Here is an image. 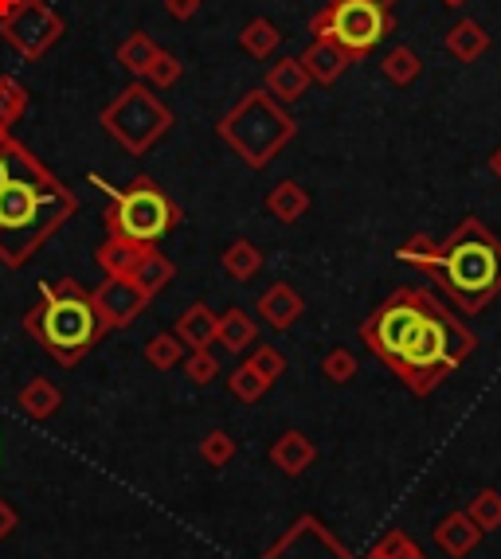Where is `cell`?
I'll use <instances>...</instances> for the list:
<instances>
[{
	"mask_svg": "<svg viewBox=\"0 0 501 559\" xmlns=\"http://www.w3.org/2000/svg\"><path fill=\"white\" fill-rule=\"evenodd\" d=\"M134 282L141 285V294L149 297V302H153V297L161 294V290H165L168 282H173V278H177V266L168 263L165 255H161L158 246H146V251H141V258H138V266H134Z\"/></svg>",
	"mask_w": 501,
	"mask_h": 559,
	"instance_id": "obj_19",
	"label": "cell"
},
{
	"mask_svg": "<svg viewBox=\"0 0 501 559\" xmlns=\"http://www.w3.org/2000/svg\"><path fill=\"white\" fill-rule=\"evenodd\" d=\"M364 559H427V556H423V548L415 544L412 536H408V532L392 529V532H384V536L376 539Z\"/></svg>",
	"mask_w": 501,
	"mask_h": 559,
	"instance_id": "obj_32",
	"label": "cell"
},
{
	"mask_svg": "<svg viewBox=\"0 0 501 559\" xmlns=\"http://www.w3.org/2000/svg\"><path fill=\"white\" fill-rule=\"evenodd\" d=\"M266 388H271V380H266V376H259V368H255L251 360H243V364L236 368V372L227 376V392L236 395L239 403H247V407L263 399Z\"/></svg>",
	"mask_w": 501,
	"mask_h": 559,
	"instance_id": "obj_30",
	"label": "cell"
},
{
	"mask_svg": "<svg viewBox=\"0 0 501 559\" xmlns=\"http://www.w3.org/2000/svg\"><path fill=\"white\" fill-rule=\"evenodd\" d=\"M380 71H384V79L392 82V87H412L415 79H419V71H423V60L415 55V48H392L388 55H384V63H380Z\"/></svg>",
	"mask_w": 501,
	"mask_h": 559,
	"instance_id": "obj_26",
	"label": "cell"
},
{
	"mask_svg": "<svg viewBox=\"0 0 501 559\" xmlns=\"http://www.w3.org/2000/svg\"><path fill=\"white\" fill-rule=\"evenodd\" d=\"M310 75H305L302 60H278L266 67L263 75V90L271 94L275 102H283V106H290V102H298L310 90Z\"/></svg>",
	"mask_w": 501,
	"mask_h": 559,
	"instance_id": "obj_17",
	"label": "cell"
},
{
	"mask_svg": "<svg viewBox=\"0 0 501 559\" xmlns=\"http://www.w3.org/2000/svg\"><path fill=\"white\" fill-rule=\"evenodd\" d=\"M466 517L478 524L486 536L501 529V490H478L466 505Z\"/></svg>",
	"mask_w": 501,
	"mask_h": 559,
	"instance_id": "obj_31",
	"label": "cell"
},
{
	"mask_svg": "<svg viewBox=\"0 0 501 559\" xmlns=\"http://www.w3.org/2000/svg\"><path fill=\"white\" fill-rule=\"evenodd\" d=\"M447 51H451L459 63H478L486 51H490V31L481 28L478 21H459L447 31Z\"/></svg>",
	"mask_w": 501,
	"mask_h": 559,
	"instance_id": "obj_20",
	"label": "cell"
},
{
	"mask_svg": "<svg viewBox=\"0 0 501 559\" xmlns=\"http://www.w3.org/2000/svg\"><path fill=\"white\" fill-rule=\"evenodd\" d=\"M180 368H185L188 383H197V388H208L212 380H220V360L212 356V348H192V353H185Z\"/></svg>",
	"mask_w": 501,
	"mask_h": 559,
	"instance_id": "obj_34",
	"label": "cell"
},
{
	"mask_svg": "<svg viewBox=\"0 0 501 559\" xmlns=\"http://www.w3.org/2000/svg\"><path fill=\"white\" fill-rule=\"evenodd\" d=\"M442 4H451V9H459V4H466V0H442Z\"/></svg>",
	"mask_w": 501,
	"mask_h": 559,
	"instance_id": "obj_42",
	"label": "cell"
},
{
	"mask_svg": "<svg viewBox=\"0 0 501 559\" xmlns=\"http://www.w3.org/2000/svg\"><path fill=\"white\" fill-rule=\"evenodd\" d=\"M259 559H364L317 517H298Z\"/></svg>",
	"mask_w": 501,
	"mask_h": 559,
	"instance_id": "obj_10",
	"label": "cell"
},
{
	"mask_svg": "<svg viewBox=\"0 0 501 559\" xmlns=\"http://www.w3.org/2000/svg\"><path fill=\"white\" fill-rule=\"evenodd\" d=\"M361 341L412 395H431L478 348L471 325L419 285L384 297L361 321Z\"/></svg>",
	"mask_w": 501,
	"mask_h": 559,
	"instance_id": "obj_1",
	"label": "cell"
},
{
	"mask_svg": "<svg viewBox=\"0 0 501 559\" xmlns=\"http://www.w3.org/2000/svg\"><path fill=\"white\" fill-rule=\"evenodd\" d=\"M200 458H204L212 470H224L227 461L236 458V439H231L227 431L204 434V439H200Z\"/></svg>",
	"mask_w": 501,
	"mask_h": 559,
	"instance_id": "obj_35",
	"label": "cell"
},
{
	"mask_svg": "<svg viewBox=\"0 0 501 559\" xmlns=\"http://www.w3.org/2000/svg\"><path fill=\"white\" fill-rule=\"evenodd\" d=\"M396 258L427 270L462 314H481L501 294V239L474 216L462 219L442 243L412 236L400 243Z\"/></svg>",
	"mask_w": 501,
	"mask_h": 559,
	"instance_id": "obj_2",
	"label": "cell"
},
{
	"mask_svg": "<svg viewBox=\"0 0 501 559\" xmlns=\"http://www.w3.org/2000/svg\"><path fill=\"white\" fill-rule=\"evenodd\" d=\"M481 536L486 532L474 524L466 512H447V517L435 524V532H431V539H435V548L442 551V556H451V559H466L474 548L481 544Z\"/></svg>",
	"mask_w": 501,
	"mask_h": 559,
	"instance_id": "obj_13",
	"label": "cell"
},
{
	"mask_svg": "<svg viewBox=\"0 0 501 559\" xmlns=\"http://www.w3.org/2000/svg\"><path fill=\"white\" fill-rule=\"evenodd\" d=\"M165 12L168 16H173V21H192V16H197L200 12V0H165Z\"/></svg>",
	"mask_w": 501,
	"mask_h": 559,
	"instance_id": "obj_38",
	"label": "cell"
},
{
	"mask_svg": "<svg viewBox=\"0 0 501 559\" xmlns=\"http://www.w3.org/2000/svg\"><path fill=\"white\" fill-rule=\"evenodd\" d=\"M384 4H388V9H392V0H384Z\"/></svg>",
	"mask_w": 501,
	"mask_h": 559,
	"instance_id": "obj_43",
	"label": "cell"
},
{
	"mask_svg": "<svg viewBox=\"0 0 501 559\" xmlns=\"http://www.w3.org/2000/svg\"><path fill=\"white\" fill-rule=\"evenodd\" d=\"M255 314L263 317L275 333H286V329H295L298 317L305 314V302L290 282H275L271 290H263V297H259V305H255Z\"/></svg>",
	"mask_w": 501,
	"mask_h": 559,
	"instance_id": "obj_12",
	"label": "cell"
},
{
	"mask_svg": "<svg viewBox=\"0 0 501 559\" xmlns=\"http://www.w3.org/2000/svg\"><path fill=\"white\" fill-rule=\"evenodd\" d=\"M153 55H158V43H153L149 31H134V36H126V40L118 43V63L129 71V75H138V79L146 75Z\"/></svg>",
	"mask_w": 501,
	"mask_h": 559,
	"instance_id": "obj_28",
	"label": "cell"
},
{
	"mask_svg": "<svg viewBox=\"0 0 501 559\" xmlns=\"http://www.w3.org/2000/svg\"><path fill=\"white\" fill-rule=\"evenodd\" d=\"M283 43V31L275 28V21H266V16H255V21H247L239 28V48L251 55V60H271Z\"/></svg>",
	"mask_w": 501,
	"mask_h": 559,
	"instance_id": "obj_24",
	"label": "cell"
},
{
	"mask_svg": "<svg viewBox=\"0 0 501 559\" xmlns=\"http://www.w3.org/2000/svg\"><path fill=\"white\" fill-rule=\"evenodd\" d=\"M263 263H266L263 251H259L251 239H236V243H231L224 255H220V266H224V270L236 278V282H251V278L263 270Z\"/></svg>",
	"mask_w": 501,
	"mask_h": 559,
	"instance_id": "obj_25",
	"label": "cell"
},
{
	"mask_svg": "<svg viewBox=\"0 0 501 559\" xmlns=\"http://www.w3.org/2000/svg\"><path fill=\"white\" fill-rule=\"evenodd\" d=\"M322 376L329 383H349L356 376V356L349 353V348H329V353L322 356Z\"/></svg>",
	"mask_w": 501,
	"mask_h": 559,
	"instance_id": "obj_36",
	"label": "cell"
},
{
	"mask_svg": "<svg viewBox=\"0 0 501 559\" xmlns=\"http://www.w3.org/2000/svg\"><path fill=\"white\" fill-rule=\"evenodd\" d=\"M24 333L60 368H75L107 336V325L75 278H48L40 282V302L24 314Z\"/></svg>",
	"mask_w": 501,
	"mask_h": 559,
	"instance_id": "obj_4",
	"label": "cell"
},
{
	"mask_svg": "<svg viewBox=\"0 0 501 559\" xmlns=\"http://www.w3.org/2000/svg\"><path fill=\"white\" fill-rule=\"evenodd\" d=\"M24 0H0V21H4V16H12V12L21 9Z\"/></svg>",
	"mask_w": 501,
	"mask_h": 559,
	"instance_id": "obj_40",
	"label": "cell"
},
{
	"mask_svg": "<svg viewBox=\"0 0 501 559\" xmlns=\"http://www.w3.org/2000/svg\"><path fill=\"white\" fill-rule=\"evenodd\" d=\"M79 196L63 185L36 153L21 161L12 180L0 188V266L21 270L71 216Z\"/></svg>",
	"mask_w": 501,
	"mask_h": 559,
	"instance_id": "obj_3",
	"label": "cell"
},
{
	"mask_svg": "<svg viewBox=\"0 0 501 559\" xmlns=\"http://www.w3.org/2000/svg\"><path fill=\"white\" fill-rule=\"evenodd\" d=\"M16 529H21V512L12 509L9 500H0V539H9Z\"/></svg>",
	"mask_w": 501,
	"mask_h": 559,
	"instance_id": "obj_39",
	"label": "cell"
},
{
	"mask_svg": "<svg viewBox=\"0 0 501 559\" xmlns=\"http://www.w3.org/2000/svg\"><path fill=\"white\" fill-rule=\"evenodd\" d=\"M102 129L126 149L129 157H146L173 129V110L161 102V94L149 82H129L118 99H110L99 114Z\"/></svg>",
	"mask_w": 501,
	"mask_h": 559,
	"instance_id": "obj_7",
	"label": "cell"
},
{
	"mask_svg": "<svg viewBox=\"0 0 501 559\" xmlns=\"http://www.w3.org/2000/svg\"><path fill=\"white\" fill-rule=\"evenodd\" d=\"M251 364H255L259 376H266L271 383H275L278 376H286V356L278 353V348H271V344H259V348H251Z\"/></svg>",
	"mask_w": 501,
	"mask_h": 559,
	"instance_id": "obj_37",
	"label": "cell"
},
{
	"mask_svg": "<svg viewBox=\"0 0 501 559\" xmlns=\"http://www.w3.org/2000/svg\"><path fill=\"white\" fill-rule=\"evenodd\" d=\"M16 407H21L24 415H28L32 422H43L51 419V415L63 407V392L55 388L51 380H32L28 388H21V395H16Z\"/></svg>",
	"mask_w": 501,
	"mask_h": 559,
	"instance_id": "obj_21",
	"label": "cell"
},
{
	"mask_svg": "<svg viewBox=\"0 0 501 559\" xmlns=\"http://www.w3.org/2000/svg\"><path fill=\"white\" fill-rule=\"evenodd\" d=\"M185 75V63L173 55V51H165V48H158V55H153V63L146 67V75H141V82H149L153 90H165V87H173V82Z\"/></svg>",
	"mask_w": 501,
	"mask_h": 559,
	"instance_id": "obj_33",
	"label": "cell"
},
{
	"mask_svg": "<svg viewBox=\"0 0 501 559\" xmlns=\"http://www.w3.org/2000/svg\"><path fill=\"white\" fill-rule=\"evenodd\" d=\"M90 185H99L110 196L107 207V231L118 239H129L138 246H158L165 236L180 227V207L161 192L153 177H134L126 188L110 185L99 173H90Z\"/></svg>",
	"mask_w": 501,
	"mask_h": 559,
	"instance_id": "obj_6",
	"label": "cell"
},
{
	"mask_svg": "<svg viewBox=\"0 0 501 559\" xmlns=\"http://www.w3.org/2000/svg\"><path fill=\"white\" fill-rule=\"evenodd\" d=\"M490 173H493V177L501 180V145H498V149H493V153H490Z\"/></svg>",
	"mask_w": 501,
	"mask_h": 559,
	"instance_id": "obj_41",
	"label": "cell"
},
{
	"mask_svg": "<svg viewBox=\"0 0 501 559\" xmlns=\"http://www.w3.org/2000/svg\"><path fill=\"white\" fill-rule=\"evenodd\" d=\"M28 102H32L28 87L16 75H0V126L4 129L16 126L28 114Z\"/></svg>",
	"mask_w": 501,
	"mask_h": 559,
	"instance_id": "obj_27",
	"label": "cell"
},
{
	"mask_svg": "<svg viewBox=\"0 0 501 559\" xmlns=\"http://www.w3.org/2000/svg\"><path fill=\"white\" fill-rule=\"evenodd\" d=\"M63 31H67V21L51 9L48 0H24L12 16L0 21V40L28 63L43 60V55L63 40Z\"/></svg>",
	"mask_w": 501,
	"mask_h": 559,
	"instance_id": "obj_9",
	"label": "cell"
},
{
	"mask_svg": "<svg viewBox=\"0 0 501 559\" xmlns=\"http://www.w3.org/2000/svg\"><path fill=\"white\" fill-rule=\"evenodd\" d=\"M90 302H95V309H99L102 325L110 329H126V325H134L141 314H146L149 297L141 294V285L134 282V278H110L107 282L95 285V294H90Z\"/></svg>",
	"mask_w": 501,
	"mask_h": 559,
	"instance_id": "obj_11",
	"label": "cell"
},
{
	"mask_svg": "<svg viewBox=\"0 0 501 559\" xmlns=\"http://www.w3.org/2000/svg\"><path fill=\"white\" fill-rule=\"evenodd\" d=\"M266 216H275L278 224H298L310 212V192L298 180H278L263 200Z\"/></svg>",
	"mask_w": 501,
	"mask_h": 559,
	"instance_id": "obj_18",
	"label": "cell"
},
{
	"mask_svg": "<svg viewBox=\"0 0 501 559\" xmlns=\"http://www.w3.org/2000/svg\"><path fill=\"white\" fill-rule=\"evenodd\" d=\"M220 344H224L227 353H247L251 344H259V325L255 317L247 314V309H239V305H231L224 317H220Z\"/></svg>",
	"mask_w": 501,
	"mask_h": 559,
	"instance_id": "obj_23",
	"label": "cell"
},
{
	"mask_svg": "<svg viewBox=\"0 0 501 559\" xmlns=\"http://www.w3.org/2000/svg\"><path fill=\"white\" fill-rule=\"evenodd\" d=\"M185 353L188 348L177 341V333H153L146 341V364L149 368H158V372H173V368H180Z\"/></svg>",
	"mask_w": 501,
	"mask_h": 559,
	"instance_id": "obj_29",
	"label": "cell"
},
{
	"mask_svg": "<svg viewBox=\"0 0 501 559\" xmlns=\"http://www.w3.org/2000/svg\"><path fill=\"white\" fill-rule=\"evenodd\" d=\"M302 60V67H305V75L314 82H322V87H329V82H337L345 75V71L353 67V55L345 48H337L334 40H310V48L298 55Z\"/></svg>",
	"mask_w": 501,
	"mask_h": 559,
	"instance_id": "obj_14",
	"label": "cell"
},
{
	"mask_svg": "<svg viewBox=\"0 0 501 559\" xmlns=\"http://www.w3.org/2000/svg\"><path fill=\"white\" fill-rule=\"evenodd\" d=\"M216 134L251 173H263L298 138V122L266 90H247L243 99L216 122Z\"/></svg>",
	"mask_w": 501,
	"mask_h": 559,
	"instance_id": "obj_5",
	"label": "cell"
},
{
	"mask_svg": "<svg viewBox=\"0 0 501 559\" xmlns=\"http://www.w3.org/2000/svg\"><path fill=\"white\" fill-rule=\"evenodd\" d=\"M266 458H271V466L283 470L286 478H302V473L317 461V446L305 439L302 431H283L275 442H271Z\"/></svg>",
	"mask_w": 501,
	"mask_h": 559,
	"instance_id": "obj_16",
	"label": "cell"
},
{
	"mask_svg": "<svg viewBox=\"0 0 501 559\" xmlns=\"http://www.w3.org/2000/svg\"><path fill=\"white\" fill-rule=\"evenodd\" d=\"M314 40H334L353 60H364L392 31V9L384 0H329L310 16Z\"/></svg>",
	"mask_w": 501,
	"mask_h": 559,
	"instance_id": "obj_8",
	"label": "cell"
},
{
	"mask_svg": "<svg viewBox=\"0 0 501 559\" xmlns=\"http://www.w3.org/2000/svg\"><path fill=\"white\" fill-rule=\"evenodd\" d=\"M141 251H146V246L129 243V239L107 236V243H102L99 251H95V263L102 266V275H110V278H129V275H134V266H138Z\"/></svg>",
	"mask_w": 501,
	"mask_h": 559,
	"instance_id": "obj_22",
	"label": "cell"
},
{
	"mask_svg": "<svg viewBox=\"0 0 501 559\" xmlns=\"http://www.w3.org/2000/svg\"><path fill=\"white\" fill-rule=\"evenodd\" d=\"M173 333H177V341L185 344L188 353H192V348H212L220 336V314L208 302H192L185 314L173 321Z\"/></svg>",
	"mask_w": 501,
	"mask_h": 559,
	"instance_id": "obj_15",
	"label": "cell"
}]
</instances>
